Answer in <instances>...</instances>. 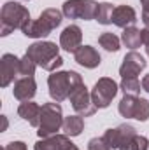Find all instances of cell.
<instances>
[{"label": "cell", "instance_id": "obj_1", "mask_svg": "<svg viewBox=\"0 0 149 150\" xmlns=\"http://www.w3.org/2000/svg\"><path fill=\"white\" fill-rule=\"evenodd\" d=\"M30 12L18 2H7L0 11V35L7 37L14 30H23L30 23Z\"/></svg>", "mask_w": 149, "mask_h": 150}, {"label": "cell", "instance_id": "obj_2", "mask_svg": "<svg viewBox=\"0 0 149 150\" xmlns=\"http://www.w3.org/2000/svg\"><path fill=\"white\" fill-rule=\"evenodd\" d=\"M81 84L84 82L77 72H53L47 79L49 94L56 103H62L63 100H67L70 93Z\"/></svg>", "mask_w": 149, "mask_h": 150}, {"label": "cell", "instance_id": "obj_3", "mask_svg": "<svg viewBox=\"0 0 149 150\" xmlns=\"http://www.w3.org/2000/svg\"><path fill=\"white\" fill-rule=\"evenodd\" d=\"M58 45L54 42H35L28 47L27 54L35 61L37 67H42L47 72H54L63 65V59L58 52Z\"/></svg>", "mask_w": 149, "mask_h": 150}, {"label": "cell", "instance_id": "obj_4", "mask_svg": "<svg viewBox=\"0 0 149 150\" xmlns=\"http://www.w3.org/2000/svg\"><path fill=\"white\" fill-rule=\"evenodd\" d=\"M62 126H63V117L60 103H44L40 108V124L37 134L40 138L53 136L56 134V131H60Z\"/></svg>", "mask_w": 149, "mask_h": 150}, {"label": "cell", "instance_id": "obj_5", "mask_svg": "<svg viewBox=\"0 0 149 150\" xmlns=\"http://www.w3.org/2000/svg\"><path fill=\"white\" fill-rule=\"evenodd\" d=\"M98 5L95 0H67L63 4V16H67L69 19H97L98 14Z\"/></svg>", "mask_w": 149, "mask_h": 150}, {"label": "cell", "instance_id": "obj_6", "mask_svg": "<svg viewBox=\"0 0 149 150\" xmlns=\"http://www.w3.org/2000/svg\"><path fill=\"white\" fill-rule=\"evenodd\" d=\"M117 89L119 86L109 79V77H102L97 80V84L93 86L91 89V100H93V105L97 108H107L111 105V101L114 100V96L117 94Z\"/></svg>", "mask_w": 149, "mask_h": 150}, {"label": "cell", "instance_id": "obj_7", "mask_svg": "<svg viewBox=\"0 0 149 150\" xmlns=\"http://www.w3.org/2000/svg\"><path fill=\"white\" fill-rule=\"evenodd\" d=\"M69 98H70L72 108L81 117H88V115H93V113L97 112V107L93 105V100H91V93L88 91V87L84 84L77 86L74 91L70 93Z\"/></svg>", "mask_w": 149, "mask_h": 150}, {"label": "cell", "instance_id": "obj_8", "mask_svg": "<svg viewBox=\"0 0 149 150\" xmlns=\"http://www.w3.org/2000/svg\"><path fill=\"white\" fill-rule=\"evenodd\" d=\"M135 127L130 124H121L116 129H107L105 134L102 136V140L105 142V145L111 150L114 149H121L123 145H126L133 136H135Z\"/></svg>", "mask_w": 149, "mask_h": 150}, {"label": "cell", "instance_id": "obj_9", "mask_svg": "<svg viewBox=\"0 0 149 150\" xmlns=\"http://www.w3.org/2000/svg\"><path fill=\"white\" fill-rule=\"evenodd\" d=\"M146 65H148L146 59L137 51H130L119 67V75H121V79H135L146 68Z\"/></svg>", "mask_w": 149, "mask_h": 150}, {"label": "cell", "instance_id": "obj_10", "mask_svg": "<svg viewBox=\"0 0 149 150\" xmlns=\"http://www.w3.org/2000/svg\"><path fill=\"white\" fill-rule=\"evenodd\" d=\"M19 61L14 54H4L0 59V86L7 87L19 74Z\"/></svg>", "mask_w": 149, "mask_h": 150}, {"label": "cell", "instance_id": "obj_11", "mask_svg": "<svg viewBox=\"0 0 149 150\" xmlns=\"http://www.w3.org/2000/svg\"><path fill=\"white\" fill-rule=\"evenodd\" d=\"M75 145L69 140L67 134H53L47 138H40L34 150H72Z\"/></svg>", "mask_w": 149, "mask_h": 150}, {"label": "cell", "instance_id": "obj_12", "mask_svg": "<svg viewBox=\"0 0 149 150\" xmlns=\"http://www.w3.org/2000/svg\"><path fill=\"white\" fill-rule=\"evenodd\" d=\"M81 42H82V32H81V28L77 25L67 26L60 35V45L67 52H75L81 47Z\"/></svg>", "mask_w": 149, "mask_h": 150}, {"label": "cell", "instance_id": "obj_13", "mask_svg": "<svg viewBox=\"0 0 149 150\" xmlns=\"http://www.w3.org/2000/svg\"><path fill=\"white\" fill-rule=\"evenodd\" d=\"M35 93H37V84H35L34 77H23V79L16 80L14 89H12L14 98L19 101H30L35 96Z\"/></svg>", "mask_w": 149, "mask_h": 150}, {"label": "cell", "instance_id": "obj_14", "mask_svg": "<svg viewBox=\"0 0 149 150\" xmlns=\"http://www.w3.org/2000/svg\"><path fill=\"white\" fill-rule=\"evenodd\" d=\"M74 56H75V61L84 68H97L100 65V61H102L100 54L91 45H81L74 52Z\"/></svg>", "mask_w": 149, "mask_h": 150}, {"label": "cell", "instance_id": "obj_15", "mask_svg": "<svg viewBox=\"0 0 149 150\" xmlns=\"http://www.w3.org/2000/svg\"><path fill=\"white\" fill-rule=\"evenodd\" d=\"M137 21V14L130 5H117L112 12V23L119 28H130Z\"/></svg>", "mask_w": 149, "mask_h": 150}, {"label": "cell", "instance_id": "obj_16", "mask_svg": "<svg viewBox=\"0 0 149 150\" xmlns=\"http://www.w3.org/2000/svg\"><path fill=\"white\" fill-rule=\"evenodd\" d=\"M40 108L42 107H39L37 103H34V101H23L19 105V108H18V113L30 126L39 127V124H40Z\"/></svg>", "mask_w": 149, "mask_h": 150}, {"label": "cell", "instance_id": "obj_17", "mask_svg": "<svg viewBox=\"0 0 149 150\" xmlns=\"http://www.w3.org/2000/svg\"><path fill=\"white\" fill-rule=\"evenodd\" d=\"M27 37H30V38H42V37H47L53 30L39 18V19H35V21H30L23 30H21Z\"/></svg>", "mask_w": 149, "mask_h": 150}, {"label": "cell", "instance_id": "obj_18", "mask_svg": "<svg viewBox=\"0 0 149 150\" xmlns=\"http://www.w3.org/2000/svg\"><path fill=\"white\" fill-rule=\"evenodd\" d=\"M63 131L67 136H79L84 129V119L81 115H69L63 119Z\"/></svg>", "mask_w": 149, "mask_h": 150}, {"label": "cell", "instance_id": "obj_19", "mask_svg": "<svg viewBox=\"0 0 149 150\" xmlns=\"http://www.w3.org/2000/svg\"><path fill=\"white\" fill-rule=\"evenodd\" d=\"M121 40H123V44H125L128 49H133V51H135V49L140 47V44H142L140 30L135 28V26L125 28V32H123V35H121Z\"/></svg>", "mask_w": 149, "mask_h": 150}, {"label": "cell", "instance_id": "obj_20", "mask_svg": "<svg viewBox=\"0 0 149 150\" xmlns=\"http://www.w3.org/2000/svg\"><path fill=\"white\" fill-rule=\"evenodd\" d=\"M137 101H139V98H137V96L125 94V96H123V100L119 101V107H117L119 113H121L123 117H126V119H133V113H135Z\"/></svg>", "mask_w": 149, "mask_h": 150}, {"label": "cell", "instance_id": "obj_21", "mask_svg": "<svg viewBox=\"0 0 149 150\" xmlns=\"http://www.w3.org/2000/svg\"><path fill=\"white\" fill-rule=\"evenodd\" d=\"M62 14H63V12H60L58 9H46V11L40 12L39 18H40L51 30H54L56 26L62 25Z\"/></svg>", "mask_w": 149, "mask_h": 150}, {"label": "cell", "instance_id": "obj_22", "mask_svg": "<svg viewBox=\"0 0 149 150\" xmlns=\"http://www.w3.org/2000/svg\"><path fill=\"white\" fill-rule=\"evenodd\" d=\"M98 44H100L105 51H109V52H116V51H119V47H121L119 38L116 37L114 33H111V32L102 33V35L98 37Z\"/></svg>", "mask_w": 149, "mask_h": 150}, {"label": "cell", "instance_id": "obj_23", "mask_svg": "<svg viewBox=\"0 0 149 150\" xmlns=\"http://www.w3.org/2000/svg\"><path fill=\"white\" fill-rule=\"evenodd\" d=\"M114 5L109 2H104L98 5V14H97V21L100 25H111L112 23V12H114Z\"/></svg>", "mask_w": 149, "mask_h": 150}, {"label": "cell", "instance_id": "obj_24", "mask_svg": "<svg viewBox=\"0 0 149 150\" xmlns=\"http://www.w3.org/2000/svg\"><path fill=\"white\" fill-rule=\"evenodd\" d=\"M119 89L125 93V94H132V96H137L140 94V82L139 79H123L121 84H119Z\"/></svg>", "mask_w": 149, "mask_h": 150}, {"label": "cell", "instance_id": "obj_25", "mask_svg": "<svg viewBox=\"0 0 149 150\" xmlns=\"http://www.w3.org/2000/svg\"><path fill=\"white\" fill-rule=\"evenodd\" d=\"M149 147V140L146 136H139V134H135L126 145H123L119 150H148Z\"/></svg>", "mask_w": 149, "mask_h": 150}, {"label": "cell", "instance_id": "obj_26", "mask_svg": "<svg viewBox=\"0 0 149 150\" xmlns=\"http://www.w3.org/2000/svg\"><path fill=\"white\" fill-rule=\"evenodd\" d=\"M35 61L28 56V54H25L23 58H21V61H19V75H23V77H34L35 74Z\"/></svg>", "mask_w": 149, "mask_h": 150}, {"label": "cell", "instance_id": "obj_27", "mask_svg": "<svg viewBox=\"0 0 149 150\" xmlns=\"http://www.w3.org/2000/svg\"><path fill=\"white\" fill-rule=\"evenodd\" d=\"M133 119L144 122L149 119V101L144 98H139L137 101V107H135V113H133Z\"/></svg>", "mask_w": 149, "mask_h": 150}, {"label": "cell", "instance_id": "obj_28", "mask_svg": "<svg viewBox=\"0 0 149 150\" xmlns=\"http://www.w3.org/2000/svg\"><path fill=\"white\" fill-rule=\"evenodd\" d=\"M88 150H111L102 138H91L88 143Z\"/></svg>", "mask_w": 149, "mask_h": 150}, {"label": "cell", "instance_id": "obj_29", "mask_svg": "<svg viewBox=\"0 0 149 150\" xmlns=\"http://www.w3.org/2000/svg\"><path fill=\"white\" fill-rule=\"evenodd\" d=\"M5 150H27V145L23 142H11L9 145L4 147Z\"/></svg>", "mask_w": 149, "mask_h": 150}, {"label": "cell", "instance_id": "obj_30", "mask_svg": "<svg viewBox=\"0 0 149 150\" xmlns=\"http://www.w3.org/2000/svg\"><path fill=\"white\" fill-rule=\"evenodd\" d=\"M140 35H142V44L144 45H149V28L140 30Z\"/></svg>", "mask_w": 149, "mask_h": 150}, {"label": "cell", "instance_id": "obj_31", "mask_svg": "<svg viewBox=\"0 0 149 150\" xmlns=\"http://www.w3.org/2000/svg\"><path fill=\"white\" fill-rule=\"evenodd\" d=\"M142 89H144V91H148V93H149V74L146 75L144 79H142Z\"/></svg>", "mask_w": 149, "mask_h": 150}, {"label": "cell", "instance_id": "obj_32", "mask_svg": "<svg viewBox=\"0 0 149 150\" xmlns=\"http://www.w3.org/2000/svg\"><path fill=\"white\" fill-rule=\"evenodd\" d=\"M142 4V12H149V0H140Z\"/></svg>", "mask_w": 149, "mask_h": 150}, {"label": "cell", "instance_id": "obj_33", "mask_svg": "<svg viewBox=\"0 0 149 150\" xmlns=\"http://www.w3.org/2000/svg\"><path fill=\"white\" fill-rule=\"evenodd\" d=\"M142 21H144L146 28H149V12H142Z\"/></svg>", "mask_w": 149, "mask_h": 150}, {"label": "cell", "instance_id": "obj_34", "mask_svg": "<svg viewBox=\"0 0 149 150\" xmlns=\"http://www.w3.org/2000/svg\"><path fill=\"white\" fill-rule=\"evenodd\" d=\"M146 52H148V56H149V45H146Z\"/></svg>", "mask_w": 149, "mask_h": 150}, {"label": "cell", "instance_id": "obj_35", "mask_svg": "<svg viewBox=\"0 0 149 150\" xmlns=\"http://www.w3.org/2000/svg\"><path fill=\"white\" fill-rule=\"evenodd\" d=\"M72 150H79V149H77V147H74V149H72Z\"/></svg>", "mask_w": 149, "mask_h": 150}, {"label": "cell", "instance_id": "obj_36", "mask_svg": "<svg viewBox=\"0 0 149 150\" xmlns=\"http://www.w3.org/2000/svg\"><path fill=\"white\" fill-rule=\"evenodd\" d=\"M2 150H5V149H2Z\"/></svg>", "mask_w": 149, "mask_h": 150}]
</instances>
